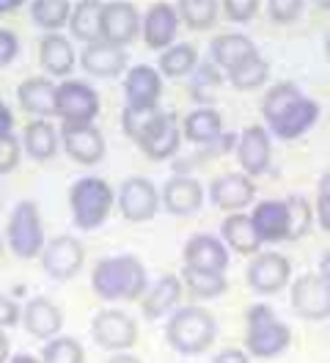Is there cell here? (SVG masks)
Masks as SVG:
<instances>
[{"mask_svg": "<svg viewBox=\"0 0 330 363\" xmlns=\"http://www.w3.org/2000/svg\"><path fill=\"white\" fill-rule=\"evenodd\" d=\"M69 33L72 39L94 45L102 42V3L97 0H83L77 6H72V17H69Z\"/></svg>", "mask_w": 330, "mask_h": 363, "instance_id": "32", "label": "cell"}, {"mask_svg": "<svg viewBox=\"0 0 330 363\" xmlns=\"http://www.w3.org/2000/svg\"><path fill=\"white\" fill-rule=\"evenodd\" d=\"M303 96H306V94L297 89V83H292V80H281V83L270 86V91L264 94V99H262V116H264V121H267V127L275 124V121H278L295 102H300Z\"/></svg>", "mask_w": 330, "mask_h": 363, "instance_id": "34", "label": "cell"}, {"mask_svg": "<svg viewBox=\"0 0 330 363\" xmlns=\"http://www.w3.org/2000/svg\"><path fill=\"white\" fill-rule=\"evenodd\" d=\"M22 325L33 339L50 341L55 339L64 328V311L50 300V297H31L22 308Z\"/></svg>", "mask_w": 330, "mask_h": 363, "instance_id": "21", "label": "cell"}, {"mask_svg": "<svg viewBox=\"0 0 330 363\" xmlns=\"http://www.w3.org/2000/svg\"><path fill=\"white\" fill-rule=\"evenodd\" d=\"M209 55L220 72H231L234 67H240L242 61L259 55V50L253 45V39H248L245 33H220L209 45Z\"/></svg>", "mask_w": 330, "mask_h": 363, "instance_id": "29", "label": "cell"}, {"mask_svg": "<svg viewBox=\"0 0 330 363\" xmlns=\"http://www.w3.org/2000/svg\"><path fill=\"white\" fill-rule=\"evenodd\" d=\"M220 83H223V72H220L212 61H209V64H198L196 72H193V91L218 89Z\"/></svg>", "mask_w": 330, "mask_h": 363, "instance_id": "45", "label": "cell"}, {"mask_svg": "<svg viewBox=\"0 0 330 363\" xmlns=\"http://www.w3.org/2000/svg\"><path fill=\"white\" fill-rule=\"evenodd\" d=\"M322 116V108L311 99V96H303L300 102H295L289 111H286L275 124H270V135H275L278 140H295V138H303L319 121Z\"/></svg>", "mask_w": 330, "mask_h": 363, "instance_id": "27", "label": "cell"}, {"mask_svg": "<svg viewBox=\"0 0 330 363\" xmlns=\"http://www.w3.org/2000/svg\"><path fill=\"white\" fill-rule=\"evenodd\" d=\"M314 218L319 220V228L330 234V196H317L314 201Z\"/></svg>", "mask_w": 330, "mask_h": 363, "instance_id": "48", "label": "cell"}, {"mask_svg": "<svg viewBox=\"0 0 330 363\" xmlns=\"http://www.w3.org/2000/svg\"><path fill=\"white\" fill-rule=\"evenodd\" d=\"M72 3L69 0H33L31 3V20L47 33H61V28L69 25Z\"/></svg>", "mask_w": 330, "mask_h": 363, "instance_id": "36", "label": "cell"}, {"mask_svg": "<svg viewBox=\"0 0 330 363\" xmlns=\"http://www.w3.org/2000/svg\"><path fill=\"white\" fill-rule=\"evenodd\" d=\"M286 206H289V240H303L311 226H314V206L306 196H289L286 199Z\"/></svg>", "mask_w": 330, "mask_h": 363, "instance_id": "40", "label": "cell"}, {"mask_svg": "<svg viewBox=\"0 0 330 363\" xmlns=\"http://www.w3.org/2000/svg\"><path fill=\"white\" fill-rule=\"evenodd\" d=\"M22 149L28 152V157L36 162H47L58 155L61 149V135L53 127L50 118H31L22 130Z\"/></svg>", "mask_w": 330, "mask_h": 363, "instance_id": "28", "label": "cell"}, {"mask_svg": "<svg viewBox=\"0 0 330 363\" xmlns=\"http://www.w3.org/2000/svg\"><path fill=\"white\" fill-rule=\"evenodd\" d=\"M163 96V74L152 64H135L124 72V99L132 108H157Z\"/></svg>", "mask_w": 330, "mask_h": 363, "instance_id": "18", "label": "cell"}, {"mask_svg": "<svg viewBox=\"0 0 330 363\" xmlns=\"http://www.w3.org/2000/svg\"><path fill=\"white\" fill-rule=\"evenodd\" d=\"M135 146L154 162H163V160H171L179 155V146H182V124L176 113L171 111H160L152 118V124L138 135Z\"/></svg>", "mask_w": 330, "mask_h": 363, "instance_id": "9", "label": "cell"}, {"mask_svg": "<svg viewBox=\"0 0 330 363\" xmlns=\"http://www.w3.org/2000/svg\"><path fill=\"white\" fill-rule=\"evenodd\" d=\"M9 363H42V361L33 358V355H28V352H17V355H11V361Z\"/></svg>", "mask_w": 330, "mask_h": 363, "instance_id": "56", "label": "cell"}, {"mask_svg": "<svg viewBox=\"0 0 330 363\" xmlns=\"http://www.w3.org/2000/svg\"><path fill=\"white\" fill-rule=\"evenodd\" d=\"M91 289L99 300H141L149 289V275L138 256H105L91 270Z\"/></svg>", "mask_w": 330, "mask_h": 363, "instance_id": "1", "label": "cell"}, {"mask_svg": "<svg viewBox=\"0 0 330 363\" xmlns=\"http://www.w3.org/2000/svg\"><path fill=\"white\" fill-rule=\"evenodd\" d=\"M220 240L226 248L240 253V256H256L262 248V240L251 223V215H245V212L226 215V220L220 223Z\"/></svg>", "mask_w": 330, "mask_h": 363, "instance_id": "30", "label": "cell"}, {"mask_svg": "<svg viewBox=\"0 0 330 363\" xmlns=\"http://www.w3.org/2000/svg\"><path fill=\"white\" fill-rule=\"evenodd\" d=\"M3 250H6V245H3V237H0V259H3Z\"/></svg>", "mask_w": 330, "mask_h": 363, "instance_id": "58", "label": "cell"}, {"mask_svg": "<svg viewBox=\"0 0 330 363\" xmlns=\"http://www.w3.org/2000/svg\"><path fill=\"white\" fill-rule=\"evenodd\" d=\"M61 149L77 165H97L105 157V135L97 124H61Z\"/></svg>", "mask_w": 330, "mask_h": 363, "instance_id": "15", "label": "cell"}, {"mask_svg": "<svg viewBox=\"0 0 330 363\" xmlns=\"http://www.w3.org/2000/svg\"><path fill=\"white\" fill-rule=\"evenodd\" d=\"M17 322H22V308L14 297L0 292V330L3 328H14Z\"/></svg>", "mask_w": 330, "mask_h": 363, "instance_id": "46", "label": "cell"}, {"mask_svg": "<svg viewBox=\"0 0 330 363\" xmlns=\"http://www.w3.org/2000/svg\"><path fill=\"white\" fill-rule=\"evenodd\" d=\"M325 58L330 61V33L325 36Z\"/></svg>", "mask_w": 330, "mask_h": 363, "instance_id": "57", "label": "cell"}, {"mask_svg": "<svg viewBox=\"0 0 330 363\" xmlns=\"http://www.w3.org/2000/svg\"><path fill=\"white\" fill-rule=\"evenodd\" d=\"M176 14H179V23H185L190 30H209L218 23L220 3L218 0H179Z\"/></svg>", "mask_w": 330, "mask_h": 363, "instance_id": "37", "label": "cell"}, {"mask_svg": "<svg viewBox=\"0 0 330 363\" xmlns=\"http://www.w3.org/2000/svg\"><path fill=\"white\" fill-rule=\"evenodd\" d=\"M108 363H143L138 355H132V352H116Z\"/></svg>", "mask_w": 330, "mask_h": 363, "instance_id": "54", "label": "cell"}, {"mask_svg": "<svg viewBox=\"0 0 330 363\" xmlns=\"http://www.w3.org/2000/svg\"><path fill=\"white\" fill-rule=\"evenodd\" d=\"M116 206V190L99 177H80L69 187L72 223L80 231H94L110 218Z\"/></svg>", "mask_w": 330, "mask_h": 363, "instance_id": "4", "label": "cell"}, {"mask_svg": "<svg viewBox=\"0 0 330 363\" xmlns=\"http://www.w3.org/2000/svg\"><path fill=\"white\" fill-rule=\"evenodd\" d=\"M218 336V322L204 306L176 308L165 325V339L179 355H201L207 352Z\"/></svg>", "mask_w": 330, "mask_h": 363, "instance_id": "3", "label": "cell"}, {"mask_svg": "<svg viewBox=\"0 0 330 363\" xmlns=\"http://www.w3.org/2000/svg\"><path fill=\"white\" fill-rule=\"evenodd\" d=\"M160 206V190L146 177H130L116 190V209L130 223H149Z\"/></svg>", "mask_w": 330, "mask_h": 363, "instance_id": "7", "label": "cell"}, {"mask_svg": "<svg viewBox=\"0 0 330 363\" xmlns=\"http://www.w3.org/2000/svg\"><path fill=\"white\" fill-rule=\"evenodd\" d=\"M91 339L108 352H127L138 341V322L121 308H102L91 319Z\"/></svg>", "mask_w": 330, "mask_h": 363, "instance_id": "8", "label": "cell"}, {"mask_svg": "<svg viewBox=\"0 0 330 363\" xmlns=\"http://www.w3.org/2000/svg\"><path fill=\"white\" fill-rule=\"evenodd\" d=\"M17 52H20V39H17V33L0 28V69L6 67V64H11V61L17 58Z\"/></svg>", "mask_w": 330, "mask_h": 363, "instance_id": "47", "label": "cell"}, {"mask_svg": "<svg viewBox=\"0 0 330 363\" xmlns=\"http://www.w3.org/2000/svg\"><path fill=\"white\" fill-rule=\"evenodd\" d=\"M99 91L83 80H64L55 89V118L61 124H94L99 116Z\"/></svg>", "mask_w": 330, "mask_h": 363, "instance_id": "6", "label": "cell"}, {"mask_svg": "<svg viewBox=\"0 0 330 363\" xmlns=\"http://www.w3.org/2000/svg\"><path fill=\"white\" fill-rule=\"evenodd\" d=\"M42 363H86V350L83 344L72 336H55L44 344Z\"/></svg>", "mask_w": 330, "mask_h": 363, "instance_id": "39", "label": "cell"}, {"mask_svg": "<svg viewBox=\"0 0 330 363\" xmlns=\"http://www.w3.org/2000/svg\"><path fill=\"white\" fill-rule=\"evenodd\" d=\"M80 67L91 77H119L127 72V52L121 47H113L108 42H94L86 45L80 52Z\"/></svg>", "mask_w": 330, "mask_h": 363, "instance_id": "25", "label": "cell"}, {"mask_svg": "<svg viewBox=\"0 0 330 363\" xmlns=\"http://www.w3.org/2000/svg\"><path fill=\"white\" fill-rule=\"evenodd\" d=\"M182 292H185V286H182V278H179L176 272H168V275L157 278L152 286L146 289V295L141 297V311H143V317L146 319L165 317L168 311H174L176 306H179Z\"/></svg>", "mask_w": 330, "mask_h": 363, "instance_id": "26", "label": "cell"}, {"mask_svg": "<svg viewBox=\"0 0 330 363\" xmlns=\"http://www.w3.org/2000/svg\"><path fill=\"white\" fill-rule=\"evenodd\" d=\"M317 196H330V168L319 177V184H317Z\"/></svg>", "mask_w": 330, "mask_h": 363, "instance_id": "55", "label": "cell"}, {"mask_svg": "<svg viewBox=\"0 0 330 363\" xmlns=\"http://www.w3.org/2000/svg\"><path fill=\"white\" fill-rule=\"evenodd\" d=\"M182 259H185V267H193V270H207V272H223L229 270V248L223 245L220 237L212 234H193L187 240V245L182 250Z\"/></svg>", "mask_w": 330, "mask_h": 363, "instance_id": "20", "label": "cell"}, {"mask_svg": "<svg viewBox=\"0 0 330 363\" xmlns=\"http://www.w3.org/2000/svg\"><path fill=\"white\" fill-rule=\"evenodd\" d=\"M55 83L47 74L25 77L17 89V102L28 116L33 118H50L55 116Z\"/></svg>", "mask_w": 330, "mask_h": 363, "instance_id": "24", "label": "cell"}, {"mask_svg": "<svg viewBox=\"0 0 330 363\" xmlns=\"http://www.w3.org/2000/svg\"><path fill=\"white\" fill-rule=\"evenodd\" d=\"M83 262H86V248L72 234L53 237L42 250V267L53 281H72L83 270Z\"/></svg>", "mask_w": 330, "mask_h": 363, "instance_id": "12", "label": "cell"}, {"mask_svg": "<svg viewBox=\"0 0 330 363\" xmlns=\"http://www.w3.org/2000/svg\"><path fill=\"white\" fill-rule=\"evenodd\" d=\"M196 67H198V50L193 45H185V42H176L165 52H160V58H157V72L163 77H171V80L193 74Z\"/></svg>", "mask_w": 330, "mask_h": 363, "instance_id": "33", "label": "cell"}, {"mask_svg": "<svg viewBox=\"0 0 330 363\" xmlns=\"http://www.w3.org/2000/svg\"><path fill=\"white\" fill-rule=\"evenodd\" d=\"M182 278V286L198 300H212L220 297L229 289V281L223 272H207V270H193V267H182L179 272Z\"/></svg>", "mask_w": 330, "mask_h": 363, "instance_id": "35", "label": "cell"}, {"mask_svg": "<svg viewBox=\"0 0 330 363\" xmlns=\"http://www.w3.org/2000/svg\"><path fill=\"white\" fill-rule=\"evenodd\" d=\"M223 133V118L215 108H196L182 121V140L193 146H212Z\"/></svg>", "mask_w": 330, "mask_h": 363, "instance_id": "31", "label": "cell"}, {"mask_svg": "<svg viewBox=\"0 0 330 363\" xmlns=\"http://www.w3.org/2000/svg\"><path fill=\"white\" fill-rule=\"evenodd\" d=\"M160 111H163L160 105L157 108H132V105H124V111H121V130H124V135L130 138V140H138V135L152 124V118Z\"/></svg>", "mask_w": 330, "mask_h": 363, "instance_id": "41", "label": "cell"}, {"mask_svg": "<svg viewBox=\"0 0 330 363\" xmlns=\"http://www.w3.org/2000/svg\"><path fill=\"white\" fill-rule=\"evenodd\" d=\"M289 286H292V292H289L292 311L300 319L319 322V319L330 317V286L322 281L319 272H303Z\"/></svg>", "mask_w": 330, "mask_h": 363, "instance_id": "10", "label": "cell"}, {"mask_svg": "<svg viewBox=\"0 0 330 363\" xmlns=\"http://www.w3.org/2000/svg\"><path fill=\"white\" fill-rule=\"evenodd\" d=\"M237 162L248 179L262 177L273 162V135L262 124H251L237 135Z\"/></svg>", "mask_w": 330, "mask_h": 363, "instance_id": "13", "label": "cell"}, {"mask_svg": "<svg viewBox=\"0 0 330 363\" xmlns=\"http://www.w3.org/2000/svg\"><path fill=\"white\" fill-rule=\"evenodd\" d=\"M251 223L262 242H284L289 240V206L286 199L259 201L251 212Z\"/></svg>", "mask_w": 330, "mask_h": 363, "instance_id": "22", "label": "cell"}, {"mask_svg": "<svg viewBox=\"0 0 330 363\" xmlns=\"http://www.w3.org/2000/svg\"><path fill=\"white\" fill-rule=\"evenodd\" d=\"M319 275H322V281L330 286V250L319 259Z\"/></svg>", "mask_w": 330, "mask_h": 363, "instance_id": "53", "label": "cell"}, {"mask_svg": "<svg viewBox=\"0 0 330 363\" xmlns=\"http://www.w3.org/2000/svg\"><path fill=\"white\" fill-rule=\"evenodd\" d=\"M39 64L47 77H69L77 67V52L64 33H44L39 42Z\"/></svg>", "mask_w": 330, "mask_h": 363, "instance_id": "23", "label": "cell"}, {"mask_svg": "<svg viewBox=\"0 0 330 363\" xmlns=\"http://www.w3.org/2000/svg\"><path fill=\"white\" fill-rule=\"evenodd\" d=\"M226 80L231 83V89L237 91H256L270 80V64L262 55H253V58L242 61L240 67L226 72Z\"/></svg>", "mask_w": 330, "mask_h": 363, "instance_id": "38", "label": "cell"}, {"mask_svg": "<svg viewBox=\"0 0 330 363\" xmlns=\"http://www.w3.org/2000/svg\"><path fill=\"white\" fill-rule=\"evenodd\" d=\"M11 127H14V113L6 102H0V135H11Z\"/></svg>", "mask_w": 330, "mask_h": 363, "instance_id": "50", "label": "cell"}, {"mask_svg": "<svg viewBox=\"0 0 330 363\" xmlns=\"http://www.w3.org/2000/svg\"><path fill=\"white\" fill-rule=\"evenodd\" d=\"M264 9H267V17L278 25L295 23L303 14V3L300 0H270V3H264Z\"/></svg>", "mask_w": 330, "mask_h": 363, "instance_id": "42", "label": "cell"}, {"mask_svg": "<svg viewBox=\"0 0 330 363\" xmlns=\"http://www.w3.org/2000/svg\"><path fill=\"white\" fill-rule=\"evenodd\" d=\"M212 363H251V355H248L245 350L229 347V350H220Z\"/></svg>", "mask_w": 330, "mask_h": 363, "instance_id": "49", "label": "cell"}, {"mask_svg": "<svg viewBox=\"0 0 330 363\" xmlns=\"http://www.w3.org/2000/svg\"><path fill=\"white\" fill-rule=\"evenodd\" d=\"M17 9H22V0H0V17L14 14Z\"/></svg>", "mask_w": 330, "mask_h": 363, "instance_id": "52", "label": "cell"}, {"mask_svg": "<svg viewBox=\"0 0 330 363\" xmlns=\"http://www.w3.org/2000/svg\"><path fill=\"white\" fill-rule=\"evenodd\" d=\"M259 9H262V3H256V0H223L220 3V11L231 23H251L259 14Z\"/></svg>", "mask_w": 330, "mask_h": 363, "instance_id": "43", "label": "cell"}, {"mask_svg": "<svg viewBox=\"0 0 330 363\" xmlns=\"http://www.w3.org/2000/svg\"><path fill=\"white\" fill-rule=\"evenodd\" d=\"M253 199H256V184L245 174H220L209 184V201L229 215L248 209L253 204Z\"/></svg>", "mask_w": 330, "mask_h": 363, "instance_id": "19", "label": "cell"}, {"mask_svg": "<svg viewBox=\"0 0 330 363\" xmlns=\"http://www.w3.org/2000/svg\"><path fill=\"white\" fill-rule=\"evenodd\" d=\"M179 14H176V3H152L143 14V42L157 52H165L168 47L176 45V30H179Z\"/></svg>", "mask_w": 330, "mask_h": 363, "instance_id": "17", "label": "cell"}, {"mask_svg": "<svg viewBox=\"0 0 330 363\" xmlns=\"http://www.w3.org/2000/svg\"><path fill=\"white\" fill-rule=\"evenodd\" d=\"M292 344V328L267 303H253L245 314V352L253 358H278Z\"/></svg>", "mask_w": 330, "mask_h": 363, "instance_id": "2", "label": "cell"}, {"mask_svg": "<svg viewBox=\"0 0 330 363\" xmlns=\"http://www.w3.org/2000/svg\"><path fill=\"white\" fill-rule=\"evenodd\" d=\"M22 157V140L11 135H0V174H11Z\"/></svg>", "mask_w": 330, "mask_h": 363, "instance_id": "44", "label": "cell"}, {"mask_svg": "<svg viewBox=\"0 0 330 363\" xmlns=\"http://www.w3.org/2000/svg\"><path fill=\"white\" fill-rule=\"evenodd\" d=\"M6 242L17 259H36L42 256L47 237H44V223L39 215L36 201H20L11 209V218L6 223Z\"/></svg>", "mask_w": 330, "mask_h": 363, "instance_id": "5", "label": "cell"}, {"mask_svg": "<svg viewBox=\"0 0 330 363\" xmlns=\"http://www.w3.org/2000/svg\"><path fill=\"white\" fill-rule=\"evenodd\" d=\"M11 361V344H9V336L0 330V363Z\"/></svg>", "mask_w": 330, "mask_h": 363, "instance_id": "51", "label": "cell"}, {"mask_svg": "<svg viewBox=\"0 0 330 363\" xmlns=\"http://www.w3.org/2000/svg\"><path fill=\"white\" fill-rule=\"evenodd\" d=\"M141 25H143V20L132 3H127V0L102 3V42L124 50L141 36Z\"/></svg>", "mask_w": 330, "mask_h": 363, "instance_id": "14", "label": "cell"}, {"mask_svg": "<svg viewBox=\"0 0 330 363\" xmlns=\"http://www.w3.org/2000/svg\"><path fill=\"white\" fill-rule=\"evenodd\" d=\"M204 199H207L204 184L196 177H187V174L171 177L160 190V204L165 206L168 215H176V218L196 215L198 209L204 206Z\"/></svg>", "mask_w": 330, "mask_h": 363, "instance_id": "16", "label": "cell"}, {"mask_svg": "<svg viewBox=\"0 0 330 363\" xmlns=\"http://www.w3.org/2000/svg\"><path fill=\"white\" fill-rule=\"evenodd\" d=\"M245 281L256 295H278L292 284V264L284 253L259 250L245 270Z\"/></svg>", "mask_w": 330, "mask_h": 363, "instance_id": "11", "label": "cell"}]
</instances>
